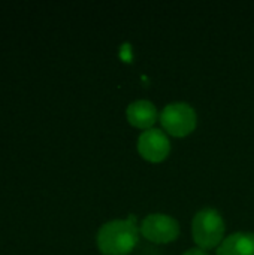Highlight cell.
Returning a JSON list of instances; mask_svg holds the SVG:
<instances>
[{
	"label": "cell",
	"instance_id": "1",
	"mask_svg": "<svg viewBox=\"0 0 254 255\" xmlns=\"http://www.w3.org/2000/svg\"><path fill=\"white\" fill-rule=\"evenodd\" d=\"M138 239L139 233L132 218L114 220L100 227L97 247L103 255H127L135 250Z\"/></svg>",
	"mask_w": 254,
	"mask_h": 255
},
{
	"label": "cell",
	"instance_id": "2",
	"mask_svg": "<svg viewBox=\"0 0 254 255\" xmlns=\"http://www.w3.org/2000/svg\"><path fill=\"white\" fill-rule=\"evenodd\" d=\"M192 235L201 250L216 248L223 242L225 221L222 215L214 209L199 211L192 221Z\"/></svg>",
	"mask_w": 254,
	"mask_h": 255
},
{
	"label": "cell",
	"instance_id": "3",
	"mask_svg": "<svg viewBox=\"0 0 254 255\" xmlns=\"http://www.w3.org/2000/svg\"><path fill=\"white\" fill-rule=\"evenodd\" d=\"M163 128L175 137H184L196 128L198 117L187 103H171L160 114Z\"/></svg>",
	"mask_w": 254,
	"mask_h": 255
},
{
	"label": "cell",
	"instance_id": "4",
	"mask_svg": "<svg viewBox=\"0 0 254 255\" xmlns=\"http://www.w3.org/2000/svg\"><path fill=\"white\" fill-rule=\"evenodd\" d=\"M142 236L154 244H169L174 242L180 235L178 223L165 214H151L141 224Z\"/></svg>",
	"mask_w": 254,
	"mask_h": 255
},
{
	"label": "cell",
	"instance_id": "5",
	"mask_svg": "<svg viewBox=\"0 0 254 255\" xmlns=\"http://www.w3.org/2000/svg\"><path fill=\"white\" fill-rule=\"evenodd\" d=\"M171 151V143L166 134L160 130H145L138 139V152L150 163L163 161Z\"/></svg>",
	"mask_w": 254,
	"mask_h": 255
},
{
	"label": "cell",
	"instance_id": "6",
	"mask_svg": "<svg viewBox=\"0 0 254 255\" xmlns=\"http://www.w3.org/2000/svg\"><path fill=\"white\" fill-rule=\"evenodd\" d=\"M127 121L141 130H148L157 121V109L148 100H136L126 111Z\"/></svg>",
	"mask_w": 254,
	"mask_h": 255
},
{
	"label": "cell",
	"instance_id": "7",
	"mask_svg": "<svg viewBox=\"0 0 254 255\" xmlns=\"http://www.w3.org/2000/svg\"><path fill=\"white\" fill-rule=\"evenodd\" d=\"M219 255H254L253 233H234L226 238L219 250Z\"/></svg>",
	"mask_w": 254,
	"mask_h": 255
},
{
	"label": "cell",
	"instance_id": "8",
	"mask_svg": "<svg viewBox=\"0 0 254 255\" xmlns=\"http://www.w3.org/2000/svg\"><path fill=\"white\" fill-rule=\"evenodd\" d=\"M183 255H208L204 250H201V248H195V250H189V251H186Z\"/></svg>",
	"mask_w": 254,
	"mask_h": 255
}]
</instances>
